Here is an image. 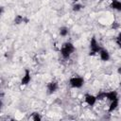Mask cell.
<instances>
[{"label":"cell","mask_w":121,"mask_h":121,"mask_svg":"<svg viewBox=\"0 0 121 121\" xmlns=\"http://www.w3.org/2000/svg\"><path fill=\"white\" fill-rule=\"evenodd\" d=\"M46 89H47V92L48 94H54L58 91L59 89V83L56 81V80H52V81H49L46 85Z\"/></svg>","instance_id":"5b68a950"},{"label":"cell","mask_w":121,"mask_h":121,"mask_svg":"<svg viewBox=\"0 0 121 121\" xmlns=\"http://www.w3.org/2000/svg\"><path fill=\"white\" fill-rule=\"evenodd\" d=\"M75 51H76V47L71 42L63 43L62 45L60 46V55H61L62 59H64V60H68L73 55V53Z\"/></svg>","instance_id":"6da1fadb"},{"label":"cell","mask_w":121,"mask_h":121,"mask_svg":"<svg viewBox=\"0 0 121 121\" xmlns=\"http://www.w3.org/2000/svg\"><path fill=\"white\" fill-rule=\"evenodd\" d=\"M84 101L87 105L93 107L96 104L97 102V97L96 95H91V94H85L84 95Z\"/></svg>","instance_id":"277c9868"},{"label":"cell","mask_w":121,"mask_h":121,"mask_svg":"<svg viewBox=\"0 0 121 121\" xmlns=\"http://www.w3.org/2000/svg\"><path fill=\"white\" fill-rule=\"evenodd\" d=\"M115 42H116L117 45L121 48V33H119V34L117 35V37H116V39H115Z\"/></svg>","instance_id":"5bb4252c"},{"label":"cell","mask_w":121,"mask_h":121,"mask_svg":"<svg viewBox=\"0 0 121 121\" xmlns=\"http://www.w3.org/2000/svg\"><path fill=\"white\" fill-rule=\"evenodd\" d=\"M31 80V74L28 69L25 70V74L21 79V85H27Z\"/></svg>","instance_id":"52a82bcc"},{"label":"cell","mask_w":121,"mask_h":121,"mask_svg":"<svg viewBox=\"0 0 121 121\" xmlns=\"http://www.w3.org/2000/svg\"><path fill=\"white\" fill-rule=\"evenodd\" d=\"M84 8V6L82 5V4H80V3H74L73 4V6H72V9L75 11V12H78V11H80L82 9Z\"/></svg>","instance_id":"4fadbf2b"},{"label":"cell","mask_w":121,"mask_h":121,"mask_svg":"<svg viewBox=\"0 0 121 121\" xmlns=\"http://www.w3.org/2000/svg\"><path fill=\"white\" fill-rule=\"evenodd\" d=\"M119 106V99H115V100H112L110 102V105H109V112H112L113 111H115Z\"/></svg>","instance_id":"30bf717a"},{"label":"cell","mask_w":121,"mask_h":121,"mask_svg":"<svg viewBox=\"0 0 121 121\" xmlns=\"http://www.w3.org/2000/svg\"><path fill=\"white\" fill-rule=\"evenodd\" d=\"M28 21H29L28 19L25 18V17L22 16V15H17V16H15V18H14V23H15L16 25H20V24H22V23H27Z\"/></svg>","instance_id":"8fae6325"},{"label":"cell","mask_w":121,"mask_h":121,"mask_svg":"<svg viewBox=\"0 0 121 121\" xmlns=\"http://www.w3.org/2000/svg\"><path fill=\"white\" fill-rule=\"evenodd\" d=\"M69 32H70V30H69V28L67 27V26H60V28H59V34H60V36H61V37H66V36H68V34H69Z\"/></svg>","instance_id":"7c38bea8"},{"label":"cell","mask_w":121,"mask_h":121,"mask_svg":"<svg viewBox=\"0 0 121 121\" xmlns=\"http://www.w3.org/2000/svg\"><path fill=\"white\" fill-rule=\"evenodd\" d=\"M112 27L113 29H117V28L119 27V24H118L117 22H113L112 25Z\"/></svg>","instance_id":"2e32d148"},{"label":"cell","mask_w":121,"mask_h":121,"mask_svg":"<svg viewBox=\"0 0 121 121\" xmlns=\"http://www.w3.org/2000/svg\"><path fill=\"white\" fill-rule=\"evenodd\" d=\"M98 55H99L100 60H103V61H108V60H110V59H111V56H110L109 51H108L107 49H105V48H102V49L100 50V52L98 53Z\"/></svg>","instance_id":"ba28073f"},{"label":"cell","mask_w":121,"mask_h":121,"mask_svg":"<svg viewBox=\"0 0 121 121\" xmlns=\"http://www.w3.org/2000/svg\"><path fill=\"white\" fill-rule=\"evenodd\" d=\"M69 85L74 89H80L84 85V78L82 77L74 76L69 79Z\"/></svg>","instance_id":"7a4b0ae2"},{"label":"cell","mask_w":121,"mask_h":121,"mask_svg":"<svg viewBox=\"0 0 121 121\" xmlns=\"http://www.w3.org/2000/svg\"><path fill=\"white\" fill-rule=\"evenodd\" d=\"M33 120H35V121H37V120H41L42 119V117L40 116V114L39 113H34V115L31 117Z\"/></svg>","instance_id":"9a60e30c"},{"label":"cell","mask_w":121,"mask_h":121,"mask_svg":"<svg viewBox=\"0 0 121 121\" xmlns=\"http://www.w3.org/2000/svg\"><path fill=\"white\" fill-rule=\"evenodd\" d=\"M110 7L114 10L121 11V1H119V0H112L111 4H110Z\"/></svg>","instance_id":"9c48e42d"},{"label":"cell","mask_w":121,"mask_h":121,"mask_svg":"<svg viewBox=\"0 0 121 121\" xmlns=\"http://www.w3.org/2000/svg\"><path fill=\"white\" fill-rule=\"evenodd\" d=\"M102 49V47L100 46V44L98 43V42L96 41V39L95 37L91 38V41H90V51H89V54L90 55H96L100 52V50Z\"/></svg>","instance_id":"3957f363"},{"label":"cell","mask_w":121,"mask_h":121,"mask_svg":"<svg viewBox=\"0 0 121 121\" xmlns=\"http://www.w3.org/2000/svg\"><path fill=\"white\" fill-rule=\"evenodd\" d=\"M72 1H73V3H78L79 0H72Z\"/></svg>","instance_id":"ac0fdd59"},{"label":"cell","mask_w":121,"mask_h":121,"mask_svg":"<svg viewBox=\"0 0 121 121\" xmlns=\"http://www.w3.org/2000/svg\"><path fill=\"white\" fill-rule=\"evenodd\" d=\"M117 73H118L119 75H121V66H119V67L117 68Z\"/></svg>","instance_id":"e0dca14e"},{"label":"cell","mask_w":121,"mask_h":121,"mask_svg":"<svg viewBox=\"0 0 121 121\" xmlns=\"http://www.w3.org/2000/svg\"><path fill=\"white\" fill-rule=\"evenodd\" d=\"M104 98L109 100L110 102L115 99H119L118 98V95L115 91H110V92H104Z\"/></svg>","instance_id":"8992f818"}]
</instances>
